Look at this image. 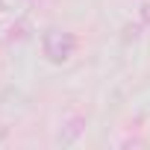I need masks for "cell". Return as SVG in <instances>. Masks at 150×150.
Listing matches in <instances>:
<instances>
[{
	"label": "cell",
	"instance_id": "cell-2",
	"mask_svg": "<svg viewBox=\"0 0 150 150\" xmlns=\"http://www.w3.org/2000/svg\"><path fill=\"white\" fill-rule=\"evenodd\" d=\"M80 124H83V118H74V121L68 124V135H59V144H71L74 138H77V135L83 132V127H80Z\"/></svg>",
	"mask_w": 150,
	"mask_h": 150
},
{
	"label": "cell",
	"instance_id": "cell-1",
	"mask_svg": "<svg viewBox=\"0 0 150 150\" xmlns=\"http://www.w3.org/2000/svg\"><path fill=\"white\" fill-rule=\"evenodd\" d=\"M41 50L50 62L62 65L74 56V50H77V35L74 33H65V30H47L44 38H41Z\"/></svg>",
	"mask_w": 150,
	"mask_h": 150
},
{
	"label": "cell",
	"instance_id": "cell-3",
	"mask_svg": "<svg viewBox=\"0 0 150 150\" xmlns=\"http://www.w3.org/2000/svg\"><path fill=\"white\" fill-rule=\"evenodd\" d=\"M141 18H144V21H147V24H150V3H147V6H144V9H141Z\"/></svg>",
	"mask_w": 150,
	"mask_h": 150
},
{
	"label": "cell",
	"instance_id": "cell-4",
	"mask_svg": "<svg viewBox=\"0 0 150 150\" xmlns=\"http://www.w3.org/2000/svg\"><path fill=\"white\" fill-rule=\"evenodd\" d=\"M0 12H3V0H0Z\"/></svg>",
	"mask_w": 150,
	"mask_h": 150
}]
</instances>
